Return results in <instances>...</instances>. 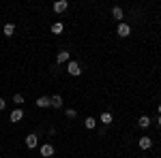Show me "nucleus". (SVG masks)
<instances>
[{
	"mask_svg": "<svg viewBox=\"0 0 161 158\" xmlns=\"http://www.w3.org/2000/svg\"><path fill=\"white\" fill-rule=\"evenodd\" d=\"M50 100H52V107H54V109H60V107H62V96H58V94L52 96Z\"/></svg>",
	"mask_w": 161,
	"mask_h": 158,
	"instance_id": "obj_11",
	"label": "nucleus"
},
{
	"mask_svg": "<svg viewBox=\"0 0 161 158\" xmlns=\"http://www.w3.org/2000/svg\"><path fill=\"white\" fill-rule=\"evenodd\" d=\"M157 122H159V126H161V115H159V118H157Z\"/></svg>",
	"mask_w": 161,
	"mask_h": 158,
	"instance_id": "obj_20",
	"label": "nucleus"
},
{
	"mask_svg": "<svg viewBox=\"0 0 161 158\" xmlns=\"http://www.w3.org/2000/svg\"><path fill=\"white\" fill-rule=\"evenodd\" d=\"M77 115V111L75 109H67V118H75Z\"/></svg>",
	"mask_w": 161,
	"mask_h": 158,
	"instance_id": "obj_18",
	"label": "nucleus"
},
{
	"mask_svg": "<svg viewBox=\"0 0 161 158\" xmlns=\"http://www.w3.org/2000/svg\"><path fill=\"white\" fill-rule=\"evenodd\" d=\"M2 32H4V37H13V32H15V26H13V24H7Z\"/></svg>",
	"mask_w": 161,
	"mask_h": 158,
	"instance_id": "obj_13",
	"label": "nucleus"
},
{
	"mask_svg": "<svg viewBox=\"0 0 161 158\" xmlns=\"http://www.w3.org/2000/svg\"><path fill=\"white\" fill-rule=\"evenodd\" d=\"M22 118H24V111L19 109V107H17V109H13V111H11V115H9V120H11L13 124H17V122L22 120Z\"/></svg>",
	"mask_w": 161,
	"mask_h": 158,
	"instance_id": "obj_4",
	"label": "nucleus"
},
{
	"mask_svg": "<svg viewBox=\"0 0 161 158\" xmlns=\"http://www.w3.org/2000/svg\"><path fill=\"white\" fill-rule=\"evenodd\" d=\"M50 105H52L50 96H41V98H37V107H41V109H45V107H50Z\"/></svg>",
	"mask_w": 161,
	"mask_h": 158,
	"instance_id": "obj_7",
	"label": "nucleus"
},
{
	"mask_svg": "<svg viewBox=\"0 0 161 158\" xmlns=\"http://www.w3.org/2000/svg\"><path fill=\"white\" fill-rule=\"evenodd\" d=\"M137 126H140V128H148V126H150V118H148V115H140Z\"/></svg>",
	"mask_w": 161,
	"mask_h": 158,
	"instance_id": "obj_9",
	"label": "nucleus"
},
{
	"mask_svg": "<svg viewBox=\"0 0 161 158\" xmlns=\"http://www.w3.org/2000/svg\"><path fill=\"white\" fill-rule=\"evenodd\" d=\"M62 30H64V26H62V24H54V26H52V32H54V34H60Z\"/></svg>",
	"mask_w": 161,
	"mask_h": 158,
	"instance_id": "obj_15",
	"label": "nucleus"
},
{
	"mask_svg": "<svg viewBox=\"0 0 161 158\" xmlns=\"http://www.w3.org/2000/svg\"><path fill=\"white\" fill-rule=\"evenodd\" d=\"M95 124H97L95 118H86V128H88V130H92V128H95Z\"/></svg>",
	"mask_w": 161,
	"mask_h": 158,
	"instance_id": "obj_16",
	"label": "nucleus"
},
{
	"mask_svg": "<svg viewBox=\"0 0 161 158\" xmlns=\"http://www.w3.org/2000/svg\"><path fill=\"white\" fill-rule=\"evenodd\" d=\"M37 143H39V137H37V135H28V137H26V147L35 150V147H37Z\"/></svg>",
	"mask_w": 161,
	"mask_h": 158,
	"instance_id": "obj_6",
	"label": "nucleus"
},
{
	"mask_svg": "<svg viewBox=\"0 0 161 158\" xmlns=\"http://www.w3.org/2000/svg\"><path fill=\"white\" fill-rule=\"evenodd\" d=\"M159 113H161V103H159Z\"/></svg>",
	"mask_w": 161,
	"mask_h": 158,
	"instance_id": "obj_21",
	"label": "nucleus"
},
{
	"mask_svg": "<svg viewBox=\"0 0 161 158\" xmlns=\"http://www.w3.org/2000/svg\"><path fill=\"white\" fill-rule=\"evenodd\" d=\"M13 103H17V105L24 103V96H22V94H15V96H13Z\"/></svg>",
	"mask_w": 161,
	"mask_h": 158,
	"instance_id": "obj_17",
	"label": "nucleus"
},
{
	"mask_svg": "<svg viewBox=\"0 0 161 158\" xmlns=\"http://www.w3.org/2000/svg\"><path fill=\"white\" fill-rule=\"evenodd\" d=\"M56 62H58V64H64V62H69V51H58V56H56Z\"/></svg>",
	"mask_w": 161,
	"mask_h": 158,
	"instance_id": "obj_10",
	"label": "nucleus"
},
{
	"mask_svg": "<svg viewBox=\"0 0 161 158\" xmlns=\"http://www.w3.org/2000/svg\"><path fill=\"white\" fill-rule=\"evenodd\" d=\"M137 145H140V150H150V147H153V139H150V137H140Z\"/></svg>",
	"mask_w": 161,
	"mask_h": 158,
	"instance_id": "obj_3",
	"label": "nucleus"
},
{
	"mask_svg": "<svg viewBox=\"0 0 161 158\" xmlns=\"http://www.w3.org/2000/svg\"><path fill=\"white\" fill-rule=\"evenodd\" d=\"M116 34H118L120 38L129 37V34H131V28H129L127 24H123V22H120V24H118V28H116Z\"/></svg>",
	"mask_w": 161,
	"mask_h": 158,
	"instance_id": "obj_1",
	"label": "nucleus"
},
{
	"mask_svg": "<svg viewBox=\"0 0 161 158\" xmlns=\"http://www.w3.org/2000/svg\"><path fill=\"white\" fill-rule=\"evenodd\" d=\"M67 71H69V75H73V77H77V75L82 73V66H80L77 62L69 60V66H67Z\"/></svg>",
	"mask_w": 161,
	"mask_h": 158,
	"instance_id": "obj_2",
	"label": "nucleus"
},
{
	"mask_svg": "<svg viewBox=\"0 0 161 158\" xmlns=\"http://www.w3.org/2000/svg\"><path fill=\"white\" fill-rule=\"evenodd\" d=\"M41 156H45V158H50V156H54V147H52L50 143H45V145L41 147Z\"/></svg>",
	"mask_w": 161,
	"mask_h": 158,
	"instance_id": "obj_8",
	"label": "nucleus"
},
{
	"mask_svg": "<svg viewBox=\"0 0 161 158\" xmlns=\"http://www.w3.org/2000/svg\"><path fill=\"white\" fill-rule=\"evenodd\" d=\"M69 9V2L67 0H58V2H54V11L56 13H64Z\"/></svg>",
	"mask_w": 161,
	"mask_h": 158,
	"instance_id": "obj_5",
	"label": "nucleus"
},
{
	"mask_svg": "<svg viewBox=\"0 0 161 158\" xmlns=\"http://www.w3.org/2000/svg\"><path fill=\"white\" fill-rule=\"evenodd\" d=\"M112 17L120 22V19H123V9H120V7H114V9H112Z\"/></svg>",
	"mask_w": 161,
	"mask_h": 158,
	"instance_id": "obj_12",
	"label": "nucleus"
},
{
	"mask_svg": "<svg viewBox=\"0 0 161 158\" xmlns=\"http://www.w3.org/2000/svg\"><path fill=\"white\" fill-rule=\"evenodd\" d=\"M4 107H7V103H4V98H0V111L4 109Z\"/></svg>",
	"mask_w": 161,
	"mask_h": 158,
	"instance_id": "obj_19",
	"label": "nucleus"
},
{
	"mask_svg": "<svg viewBox=\"0 0 161 158\" xmlns=\"http://www.w3.org/2000/svg\"><path fill=\"white\" fill-rule=\"evenodd\" d=\"M99 120L103 122V124H112V120H114V118H112V113H101Z\"/></svg>",
	"mask_w": 161,
	"mask_h": 158,
	"instance_id": "obj_14",
	"label": "nucleus"
}]
</instances>
